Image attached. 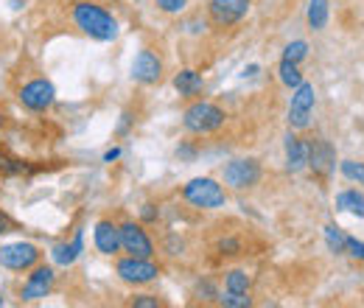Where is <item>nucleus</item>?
I'll list each match as a JSON object with an SVG mask.
<instances>
[{
    "label": "nucleus",
    "instance_id": "412c9836",
    "mask_svg": "<svg viewBox=\"0 0 364 308\" xmlns=\"http://www.w3.org/2000/svg\"><path fill=\"white\" fill-rule=\"evenodd\" d=\"M277 76H280V82H283L286 87H297V85L303 82L300 65H297V62H289V59H283V62H280V68H277Z\"/></svg>",
    "mask_w": 364,
    "mask_h": 308
},
{
    "label": "nucleus",
    "instance_id": "f704fd0d",
    "mask_svg": "<svg viewBox=\"0 0 364 308\" xmlns=\"http://www.w3.org/2000/svg\"><path fill=\"white\" fill-rule=\"evenodd\" d=\"M121 157V149H109L107 154H104V163H112V160H118Z\"/></svg>",
    "mask_w": 364,
    "mask_h": 308
},
{
    "label": "nucleus",
    "instance_id": "b1692460",
    "mask_svg": "<svg viewBox=\"0 0 364 308\" xmlns=\"http://www.w3.org/2000/svg\"><path fill=\"white\" fill-rule=\"evenodd\" d=\"M216 303L225 308H250L252 306V297L250 294H238V292H225L216 297Z\"/></svg>",
    "mask_w": 364,
    "mask_h": 308
},
{
    "label": "nucleus",
    "instance_id": "473e14b6",
    "mask_svg": "<svg viewBox=\"0 0 364 308\" xmlns=\"http://www.w3.org/2000/svg\"><path fill=\"white\" fill-rule=\"evenodd\" d=\"M157 213H160V211H154V205H143V211H140L143 221H154L157 219Z\"/></svg>",
    "mask_w": 364,
    "mask_h": 308
},
{
    "label": "nucleus",
    "instance_id": "39448f33",
    "mask_svg": "<svg viewBox=\"0 0 364 308\" xmlns=\"http://www.w3.org/2000/svg\"><path fill=\"white\" fill-rule=\"evenodd\" d=\"M314 104H317L314 85H311V82H300V85L294 87L291 104H289V127H291V129H306L309 121H311Z\"/></svg>",
    "mask_w": 364,
    "mask_h": 308
},
{
    "label": "nucleus",
    "instance_id": "cd10ccee",
    "mask_svg": "<svg viewBox=\"0 0 364 308\" xmlns=\"http://www.w3.org/2000/svg\"><path fill=\"white\" fill-rule=\"evenodd\" d=\"M154 6L160 11H166V14H180V11H185L188 0H154Z\"/></svg>",
    "mask_w": 364,
    "mask_h": 308
},
{
    "label": "nucleus",
    "instance_id": "c9c22d12",
    "mask_svg": "<svg viewBox=\"0 0 364 308\" xmlns=\"http://www.w3.org/2000/svg\"><path fill=\"white\" fill-rule=\"evenodd\" d=\"M0 306H3V294H0Z\"/></svg>",
    "mask_w": 364,
    "mask_h": 308
},
{
    "label": "nucleus",
    "instance_id": "9b49d317",
    "mask_svg": "<svg viewBox=\"0 0 364 308\" xmlns=\"http://www.w3.org/2000/svg\"><path fill=\"white\" fill-rule=\"evenodd\" d=\"M53 280H56V272L50 269V266H31V275L26 277V283H23V289H20V297L26 300V303H34V300H43L50 294V289H53Z\"/></svg>",
    "mask_w": 364,
    "mask_h": 308
},
{
    "label": "nucleus",
    "instance_id": "72a5a7b5",
    "mask_svg": "<svg viewBox=\"0 0 364 308\" xmlns=\"http://www.w3.org/2000/svg\"><path fill=\"white\" fill-rule=\"evenodd\" d=\"M193 154H196V152H193L191 146H180V149H177V157H185V160H191Z\"/></svg>",
    "mask_w": 364,
    "mask_h": 308
},
{
    "label": "nucleus",
    "instance_id": "a211bd4d",
    "mask_svg": "<svg viewBox=\"0 0 364 308\" xmlns=\"http://www.w3.org/2000/svg\"><path fill=\"white\" fill-rule=\"evenodd\" d=\"M336 211H348L353 216L364 219V193L359 188H348L336 196Z\"/></svg>",
    "mask_w": 364,
    "mask_h": 308
},
{
    "label": "nucleus",
    "instance_id": "f257e3e1",
    "mask_svg": "<svg viewBox=\"0 0 364 308\" xmlns=\"http://www.w3.org/2000/svg\"><path fill=\"white\" fill-rule=\"evenodd\" d=\"M70 20L85 37L98 40V43H112L118 37L115 14L109 9H104L101 3H95V0H76L70 6Z\"/></svg>",
    "mask_w": 364,
    "mask_h": 308
},
{
    "label": "nucleus",
    "instance_id": "1a4fd4ad",
    "mask_svg": "<svg viewBox=\"0 0 364 308\" xmlns=\"http://www.w3.org/2000/svg\"><path fill=\"white\" fill-rule=\"evenodd\" d=\"M250 3L252 0H208V14H210V23L216 28H230L235 23H241L250 11Z\"/></svg>",
    "mask_w": 364,
    "mask_h": 308
},
{
    "label": "nucleus",
    "instance_id": "aec40b11",
    "mask_svg": "<svg viewBox=\"0 0 364 308\" xmlns=\"http://www.w3.org/2000/svg\"><path fill=\"white\" fill-rule=\"evenodd\" d=\"M328 0H311L309 3V26L314 28V31H322L325 28V23H328Z\"/></svg>",
    "mask_w": 364,
    "mask_h": 308
},
{
    "label": "nucleus",
    "instance_id": "5701e85b",
    "mask_svg": "<svg viewBox=\"0 0 364 308\" xmlns=\"http://www.w3.org/2000/svg\"><path fill=\"white\" fill-rule=\"evenodd\" d=\"M26 171V163L23 160H17V157H11L6 149H0V174L3 176H17Z\"/></svg>",
    "mask_w": 364,
    "mask_h": 308
},
{
    "label": "nucleus",
    "instance_id": "ddd939ff",
    "mask_svg": "<svg viewBox=\"0 0 364 308\" xmlns=\"http://www.w3.org/2000/svg\"><path fill=\"white\" fill-rule=\"evenodd\" d=\"M132 79L137 85H157L163 79V59L157 51L143 48L132 62Z\"/></svg>",
    "mask_w": 364,
    "mask_h": 308
},
{
    "label": "nucleus",
    "instance_id": "7c9ffc66",
    "mask_svg": "<svg viewBox=\"0 0 364 308\" xmlns=\"http://www.w3.org/2000/svg\"><path fill=\"white\" fill-rule=\"evenodd\" d=\"M345 253H350L353 258L364 261V241L353 238V235H348V238H345Z\"/></svg>",
    "mask_w": 364,
    "mask_h": 308
},
{
    "label": "nucleus",
    "instance_id": "423d86ee",
    "mask_svg": "<svg viewBox=\"0 0 364 308\" xmlns=\"http://www.w3.org/2000/svg\"><path fill=\"white\" fill-rule=\"evenodd\" d=\"M115 272L129 286H146V283H151V280L160 277V266L154 264L151 258H132V255L121 258L115 264Z\"/></svg>",
    "mask_w": 364,
    "mask_h": 308
},
{
    "label": "nucleus",
    "instance_id": "c756f323",
    "mask_svg": "<svg viewBox=\"0 0 364 308\" xmlns=\"http://www.w3.org/2000/svg\"><path fill=\"white\" fill-rule=\"evenodd\" d=\"M219 253H222V255H238V253H241V241L232 238V235L222 238V241H219Z\"/></svg>",
    "mask_w": 364,
    "mask_h": 308
},
{
    "label": "nucleus",
    "instance_id": "7ed1b4c3",
    "mask_svg": "<svg viewBox=\"0 0 364 308\" xmlns=\"http://www.w3.org/2000/svg\"><path fill=\"white\" fill-rule=\"evenodd\" d=\"M228 115L219 104L213 101H193L185 112H182V127L191 134H213L225 127Z\"/></svg>",
    "mask_w": 364,
    "mask_h": 308
},
{
    "label": "nucleus",
    "instance_id": "0eeeda50",
    "mask_svg": "<svg viewBox=\"0 0 364 308\" xmlns=\"http://www.w3.org/2000/svg\"><path fill=\"white\" fill-rule=\"evenodd\" d=\"M43 253L37 244H28V241H17V244H6L0 247V266L11 269V272H28L31 266L40 264Z\"/></svg>",
    "mask_w": 364,
    "mask_h": 308
},
{
    "label": "nucleus",
    "instance_id": "20e7f679",
    "mask_svg": "<svg viewBox=\"0 0 364 308\" xmlns=\"http://www.w3.org/2000/svg\"><path fill=\"white\" fill-rule=\"evenodd\" d=\"M261 163L258 160H252V157H247V160H230L228 166L222 169V179H225V185L232 188V191H250V188H255L258 182H261Z\"/></svg>",
    "mask_w": 364,
    "mask_h": 308
},
{
    "label": "nucleus",
    "instance_id": "a878e982",
    "mask_svg": "<svg viewBox=\"0 0 364 308\" xmlns=\"http://www.w3.org/2000/svg\"><path fill=\"white\" fill-rule=\"evenodd\" d=\"M339 169H342L345 179L364 185V163H356V160H342V166H339Z\"/></svg>",
    "mask_w": 364,
    "mask_h": 308
},
{
    "label": "nucleus",
    "instance_id": "f3484780",
    "mask_svg": "<svg viewBox=\"0 0 364 308\" xmlns=\"http://www.w3.org/2000/svg\"><path fill=\"white\" fill-rule=\"evenodd\" d=\"M174 87H177L182 98H196L202 92V87H205V82H202V76L196 70H180L174 76Z\"/></svg>",
    "mask_w": 364,
    "mask_h": 308
},
{
    "label": "nucleus",
    "instance_id": "2eb2a0df",
    "mask_svg": "<svg viewBox=\"0 0 364 308\" xmlns=\"http://www.w3.org/2000/svg\"><path fill=\"white\" fill-rule=\"evenodd\" d=\"M82 250H85V238H82V230H79L73 241L53 244L50 258H53V264H59V266H73V264H76V258L82 255Z\"/></svg>",
    "mask_w": 364,
    "mask_h": 308
},
{
    "label": "nucleus",
    "instance_id": "4be33fe9",
    "mask_svg": "<svg viewBox=\"0 0 364 308\" xmlns=\"http://www.w3.org/2000/svg\"><path fill=\"white\" fill-rule=\"evenodd\" d=\"M345 233H342V227H336V224H328L325 227V241H328V250L331 253H336V255H342L345 253Z\"/></svg>",
    "mask_w": 364,
    "mask_h": 308
},
{
    "label": "nucleus",
    "instance_id": "9d476101",
    "mask_svg": "<svg viewBox=\"0 0 364 308\" xmlns=\"http://www.w3.org/2000/svg\"><path fill=\"white\" fill-rule=\"evenodd\" d=\"M20 104L26 107V110H31V112H46L48 107L56 101V90L53 85L48 82V79H34V82H28V85H23L20 87Z\"/></svg>",
    "mask_w": 364,
    "mask_h": 308
},
{
    "label": "nucleus",
    "instance_id": "393cba45",
    "mask_svg": "<svg viewBox=\"0 0 364 308\" xmlns=\"http://www.w3.org/2000/svg\"><path fill=\"white\" fill-rule=\"evenodd\" d=\"M309 56V43H303V40H294V43H289L283 48V59H289V62H303Z\"/></svg>",
    "mask_w": 364,
    "mask_h": 308
},
{
    "label": "nucleus",
    "instance_id": "2f4dec72",
    "mask_svg": "<svg viewBox=\"0 0 364 308\" xmlns=\"http://www.w3.org/2000/svg\"><path fill=\"white\" fill-rule=\"evenodd\" d=\"M14 230V221L9 219L3 211H0V235H6V233H11Z\"/></svg>",
    "mask_w": 364,
    "mask_h": 308
},
{
    "label": "nucleus",
    "instance_id": "f03ea898",
    "mask_svg": "<svg viewBox=\"0 0 364 308\" xmlns=\"http://www.w3.org/2000/svg\"><path fill=\"white\" fill-rule=\"evenodd\" d=\"M182 199L199 211H219L228 205V191L213 176H196L182 188Z\"/></svg>",
    "mask_w": 364,
    "mask_h": 308
},
{
    "label": "nucleus",
    "instance_id": "f8f14e48",
    "mask_svg": "<svg viewBox=\"0 0 364 308\" xmlns=\"http://www.w3.org/2000/svg\"><path fill=\"white\" fill-rule=\"evenodd\" d=\"M306 169H311L314 174L319 176H328L333 169H336V152H333V146L328 143V140H306Z\"/></svg>",
    "mask_w": 364,
    "mask_h": 308
},
{
    "label": "nucleus",
    "instance_id": "c85d7f7f",
    "mask_svg": "<svg viewBox=\"0 0 364 308\" xmlns=\"http://www.w3.org/2000/svg\"><path fill=\"white\" fill-rule=\"evenodd\" d=\"M129 306H135V308H157V306H163V300H157L154 294H135V297L129 300Z\"/></svg>",
    "mask_w": 364,
    "mask_h": 308
},
{
    "label": "nucleus",
    "instance_id": "6e6552de",
    "mask_svg": "<svg viewBox=\"0 0 364 308\" xmlns=\"http://www.w3.org/2000/svg\"><path fill=\"white\" fill-rule=\"evenodd\" d=\"M118 227H121V250L127 255H132V258H154V241L149 238L143 224L124 221Z\"/></svg>",
    "mask_w": 364,
    "mask_h": 308
},
{
    "label": "nucleus",
    "instance_id": "4468645a",
    "mask_svg": "<svg viewBox=\"0 0 364 308\" xmlns=\"http://www.w3.org/2000/svg\"><path fill=\"white\" fill-rule=\"evenodd\" d=\"M92 244L101 255H118L121 253V227L115 221H98L92 230Z\"/></svg>",
    "mask_w": 364,
    "mask_h": 308
},
{
    "label": "nucleus",
    "instance_id": "bb28decb",
    "mask_svg": "<svg viewBox=\"0 0 364 308\" xmlns=\"http://www.w3.org/2000/svg\"><path fill=\"white\" fill-rule=\"evenodd\" d=\"M193 294H196L199 300H216V297H219V292H216V286H213L210 280H199L196 289H193Z\"/></svg>",
    "mask_w": 364,
    "mask_h": 308
},
{
    "label": "nucleus",
    "instance_id": "dca6fc26",
    "mask_svg": "<svg viewBox=\"0 0 364 308\" xmlns=\"http://www.w3.org/2000/svg\"><path fill=\"white\" fill-rule=\"evenodd\" d=\"M286 169L291 171V174H297V171H303L306 169V140H300L297 134H286Z\"/></svg>",
    "mask_w": 364,
    "mask_h": 308
},
{
    "label": "nucleus",
    "instance_id": "6ab92c4d",
    "mask_svg": "<svg viewBox=\"0 0 364 308\" xmlns=\"http://www.w3.org/2000/svg\"><path fill=\"white\" fill-rule=\"evenodd\" d=\"M252 289V280L244 269H232L225 275V292H238V294H250Z\"/></svg>",
    "mask_w": 364,
    "mask_h": 308
}]
</instances>
